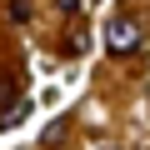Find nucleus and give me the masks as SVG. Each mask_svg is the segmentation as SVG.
Wrapping results in <instances>:
<instances>
[{"mask_svg":"<svg viewBox=\"0 0 150 150\" xmlns=\"http://www.w3.org/2000/svg\"><path fill=\"white\" fill-rule=\"evenodd\" d=\"M105 45H110L115 55H135V50L145 45V35H140L135 20H120V15H115V20L105 25Z\"/></svg>","mask_w":150,"mask_h":150,"instance_id":"1","label":"nucleus"},{"mask_svg":"<svg viewBox=\"0 0 150 150\" xmlns=\"http://www.w3.org/2000/svg\"><path fill=\"white\" fill-rule=\"evenodd\" d=\"M65 130H70V120H65V115H55V120L40 130V145H45V150H55V145L65 140Z\"/></svg>","mask_w":150,"mask_h":150,"instance_id":"2","label":"nucleus"},{"mask_svg":"<svg viewBox=\"0 0 150 150\" xmlns=\"http://www.w3.org/2000/svg\"><path fill=\"white\" fill-rule=\"evenodd\" d=\"M55 5H60L65 15H75V10H80V0H55Z\"/></svg>","mask_w":150,"mask_h":150,"instance_id":"3","label":"nucleus"},{"mask_svg":"<svg viewBox=\"0 0 150 150\" xmlns=\"http://www.w3.org/2000/svg\"><path fill=\"white\" fill-rule=\"evenodd\" d=\"M100 150H105V145H100Z\"/></svg>","mask_w":150,"mask_h":150,"instance_id":"4","label":"nucleus"}]
</instances>
